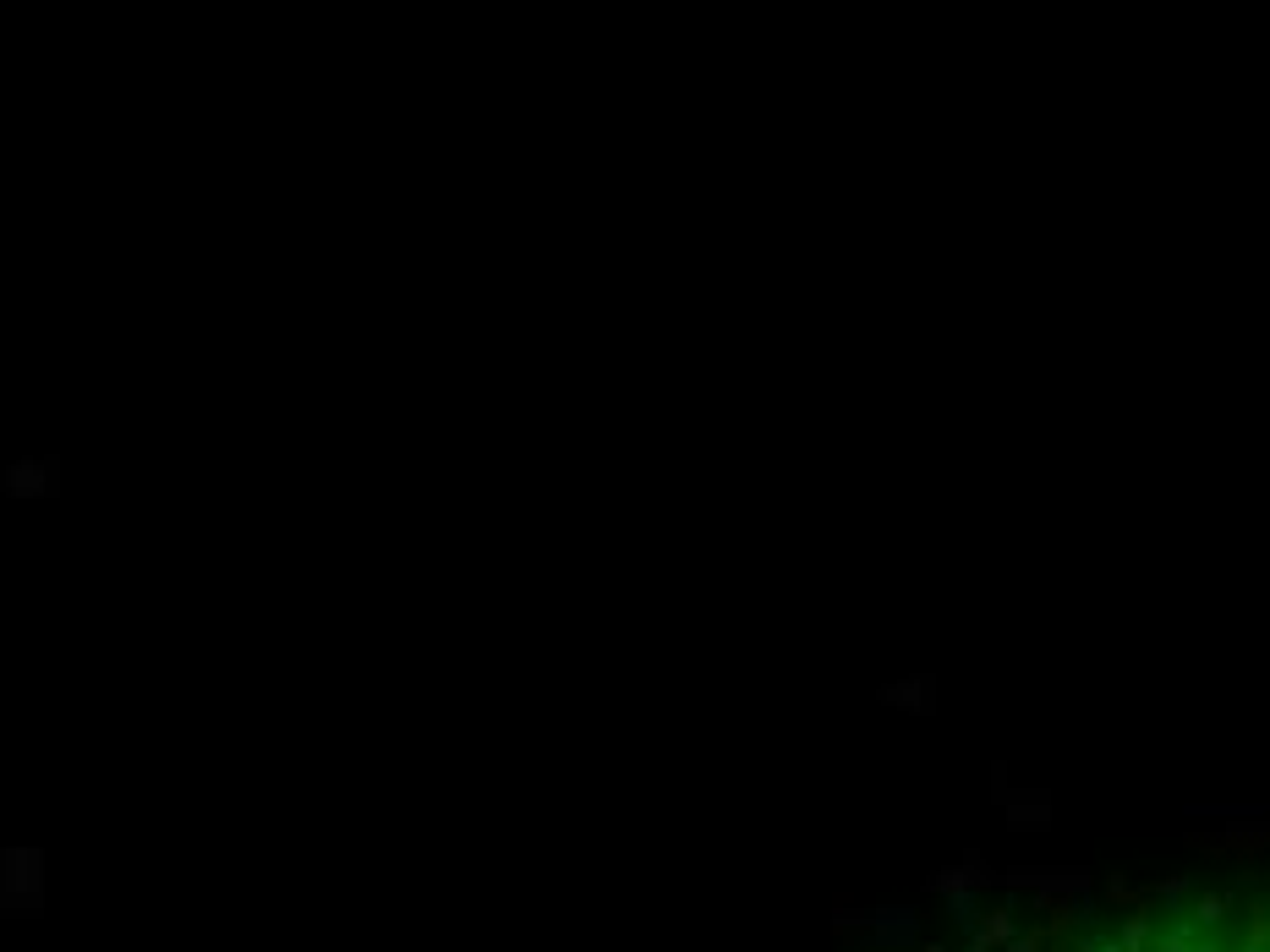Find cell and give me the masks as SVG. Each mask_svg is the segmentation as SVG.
Segmentation results:
<instances>
[{
	"instance_id": "obj_1",
	"label": "cell",
	"mask_w": 1270,
	"mask_h": 952,
	"mask_svg": "<svg viewBox=\"0 0 1270 952\" xmlns=\"http://www.w3.org/2000/svg\"><path fill=\"white\" fill-rule=\"evenodd\" d=\"M1106 952H1270V881L1156 904Z\"/></svg>"
},
{
	"instance_id": "obj_2",
	"label": "cell",
	"mask_w": 1270,
	"mask_h": 952,
	"mask_svg": "<svg viewBox=\"0 0 1270 952\" xmlns=\"http://www.w3.org/2000/svg\"><path fill=\"white\" fill-rule=\"evenodd\" d=\"M45 471H55V465H45V460H39V465L22 460V465H12V482H6V488H12V492H45V488H49V476H45Z\"/></svg>"
}]
</instances>
